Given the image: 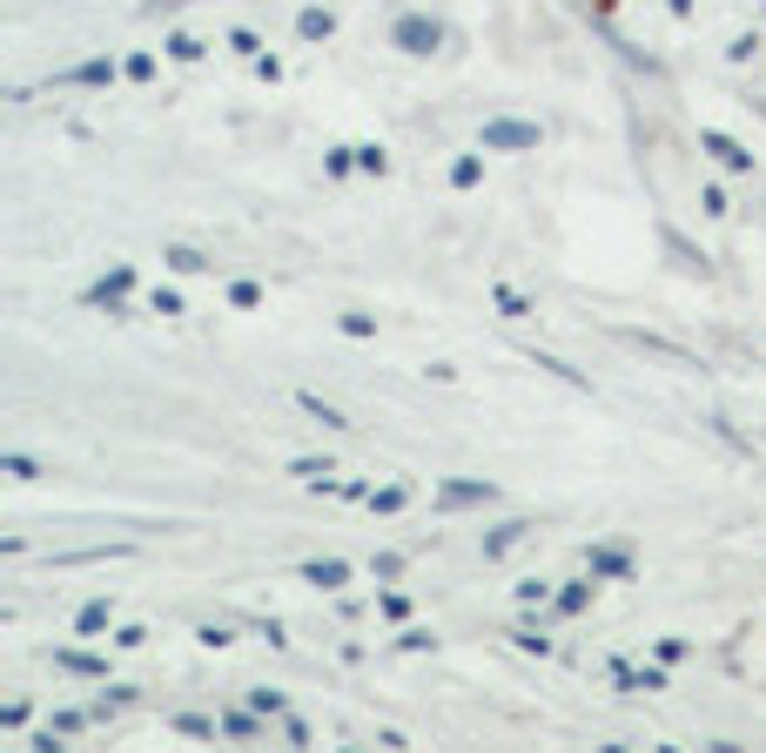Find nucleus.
<instances>
[{"label": "nucleus", "mask_w": 766, "mask_h": 753, "mask_svg": "<svg viewBox=\"0 0 766 753\" xmlns=\"http://www.w3.org/2000/svg\"><path fill=\"white\" fill-rule=\"evenodd\" d=\"M438 41H444V28H438L431 14H403V21H397V48H403V54H431Z\"/></svg>", "instance_id": "f257e3e1"}, {"label": "nucleus", "mask_w": 766, "mask_h": 753, "mask_svg": "<svg viewBox=\"0 0 766 753\" xmlns=\"http://www.w3.org/2000/svg\"><path fill=\"white\" fill-rule=\"evenodd\" d=\"M484 148H538V122H484Z\"/></svg>", "instance_id": "f03ea898"}, {"label": "nucleus", "mask_w": 766, "mask_h": 753, "mask_svg": "<svg viewBox=\"0 0 766 753\" xmlns=\"http://www.w3.org/2000/svg\"><path fill=\"white\" fill-rule=\"evenodd\" d=\"M700 148L720 161V169H733V176H746V169H753V155H746L733 135H720V128H706V135H700Z\"/></svg>", "instance_id": "7ed1b4c3"}, {"label": "nucleus", "mask_w": 766, "mask_h": 753, "mask_svg": "<svg viewBox=\"0 0 766 753\" xmlns=\"http://www.w3.org/2000/svg\"><path fill=\"white\" fill-rule=\"evenodd\" d=\"M491 498H497L491 484H444L438 505H444V512H464V505H491Z\"/></svg>", "instance_id": "20e7f679"}, {"label": "nucleus", "mask_w": 766, "mask_h": 753, "mask_svg": "<svg viewBox=\"0 0 766 753\" xmlns=\"http://www.w3.org/2000/svg\"><path fill=\"white\" fill-rule=\"evenodd\" d=\"M128 283H135V270H108V276L88 290V303H108V310H115V303L128 296Z\"/></svg>", "instance_id": "39448f33"}, {"label": "nucleus", "mask_w": 766, "mask_h": 753, "mask_svg": "<svg viewBox=\"0 0 766 753\" xmlns=\"http://www.w3.org/2000/svg\"><path fill=\"white\" fill-rule=\"evenodd\" d=\"M61 81H67V88H102V81H115V67H108V61H81V67H67Z\"/></svg>", "instance_id": "423d86ee"}, {"label": "nucleus", "mask_w": 766, "mask_h": 753, "mask_svg": "<svg viewBox=\"0 0 766 753\" xmlns=\"http://www.w3.org/2000/svg\"><path fill=\"white\" fill-rule=\"evenodd\" d=\"M525 532H532V525H518V519H511V525H497V532L484 538V558H497V552H511V545H518Z\"/></svg>", "instance_id": "0eeeda50"}, {"label": "nucleus", "mask_w": 766, "mask_h": 753, "mask_svg": "<svg viewBox=\"0 0 766 753\" xmlns=\"http://www.w3.org/2000/svg\"><path fill=\"white\" fill-rule=\"evenodd\" d=\"M54 666H61V673H88V680L102 673V659H95V652H54Z\"/></svg>", "instance_id": "6e6552de"}, {"label": "nucleus", "mask_w": 766, "mask_h": 753, "mask_svg": "<svg viewBox=\"0 0 766 753\" xmlns=\"http://www.w3.org/2000/svg\"><path fill=\"white\" fill-rule=\"evenodd\" d=\"M626 565H632V558H626L619 545H599V552H591V572H606V578H619Z\"/></svg>", "instance_id": "1a4fd4ad"}, {"label": "nucleus", "mask_w": 766, "mask_h": 753, "mask_svg": "<svg viewBox=\"0 0 766 753\" xmlns=\"http://www.w3.org/2000/svg\"><path fill=\"white\" fill-rule=\"evenodd\" d=\"M329 28H336V21H329L323 8H303V21H296V34H303V41H323Z\"/></svg>", "instance_id": "9d476101"}, {"label": "nucleus", "mask_w": 766, "mask_h": 753, "mask_svg": "<svg viewBox=\"0 0 766 753\" xmlns=\"http://www.w3.org/2000/svg\"><path fill=\"white\" fill-rule=\"evenodd\" d=\"M309 578H316V585H344V578H350V565H344V558H316V565H309Z\"/></svg>", "instance_id": "9b49d317"}, {"label": "nucleus", "mask_w": 766, "mask_h": 753, "mask_svg": "<svg viewBox=\"0 0 766 753\" xmlns=\"http://www.w3.org/2000/svg\"><path fill=\"white\" fill-rule=\"evenodd\" d=\"M168 263H176L182 276H202V270H216L209 257H196V249H168Z\"/></svg>", "instance_id": "f8f14e48"}, {"label": "nucleus", "mask_w": 766, "mask_h": 753, "mask_svg": "<svg viewBox=\"0 0 766 753\" xmlns=\"http://www.w3.org/2000/svg\"><path fill=\"white\" fill-rule=\"evenodd\" d=\"M108 626V599H95V606H81V632H102Z\"/></svg>", "instance_id": "ddd939ff"}, {"label": "nucleus", "mask_w": 766, "mask_h": 753, "mask_svg": "<svg viewBox=\"0 0 766 753\" xmlns=\"http://www.w3.org/2000/svg\"><path fill=\"white\" fill-rule=\"evenodd\" d=\"M290 471H296V478H309V484H329V464H316V458H296Z\"/></svg>", "instance_id": "4468645a"}, {"label": "nucleus", "mask_w": 766, "mask_h": 753, "mask_svg": "<svg viewBox=\"0 0 766 753\" xmlns=\"http://www.w3.org/2000/svg\"><path fill=\"white\" fill-rule=\"evenodd\" d=\"M585 599H591V585H571V593H558V613H585Z\"/></svg>", "instance_id": "2eb2a0df"}, {"label": "nucleus", "mask_w": 766, "mask_h": 753, "mask_svg": "<svg viewBox=\"0 0 766 753\" xmlns=\"http://www.w3.org/2000/svg\"><path fill=\"white\" fill-rule=\"evenodd\" d=\"M303 410H309V417H323V425H344V417H336V410H329L323 397H309V390H303Z\"/></svg>", "instance_id": "dca6fc26"}, {"label": "nucleus", "mask_w": 766, "mask_h": 753, "mask_svg": "<svg viewBox=\"0 0 766 753\" xmlns=\"http://www.w3.org/2000/svg\"><path fill=\"white\" fill-rule=\"evenodd\" d=\"M403 498H410L403 484H384V491H377V512H397V505H403Z\"/></svg>", "instance_id": "f3484780"}, {"label": "nucleus", "mask_w": 766, "mask_h": 753, "mask_svg": "<svg viewBox=\"0 0 766 753\" xmlns=\"http://www.w3.org/2000/svg\"><path fill=\"white\" fill-rule=\"evenodd\" d=\"M451 182H458V189H471V182H478V155H464V161H458V169H451Z\"/></svg>", "instance_id": "a211bd4d"}]
</instances>
